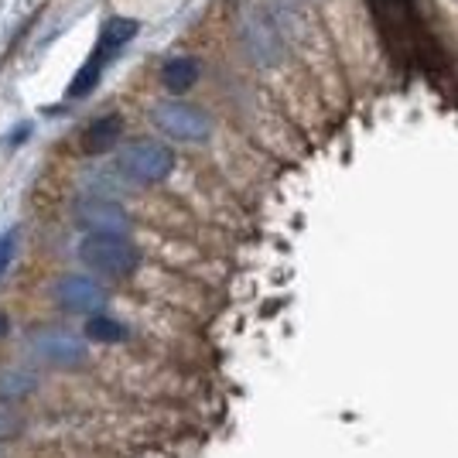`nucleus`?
<instances>
[{"mask_svg":"<svg viewBox=\"0 0 458 458\" xmlns=\"http://www.w3.org/2000/svg\"><path fill=\"white\" fill-rule=\"evenodd\" d=\"M79 257H82V264H89L96 274H106V277H127L140 264L134 243L127 236H114V233H89L79 243Z\"/></svg>","mask_w":458,"mask_h":458,"instance_id":"1","label":"nucleus"},{"mask_svg":"<svg viewBox=\"0 0 458 458\" xmlns=\"http://www.w3.org/2000/svg\"><path fill=\"white\" fill-rule=\"evenodd\" d=\"M120 168L137 182H161L165 174H172L174 154L161 144H151V140H137V144L120 151Z\"/></svg>","mask_w":458,"mask_h":458,"instance_id":"2","label":"nucleus"},{"mask_svg":"<svg viewBox=\"0 0 458 458\" xmlns=\"http://www.w3.org/2000/svg\"><path fill=\"white\" fill-rule=\"evenodd\" d=\"M154 123L174 140H206L209 137V116L189 103H174V99L154 106Z\"/></svg>","mask_w":458,"mask_h":458,"instance_id":"3","label":"nucleus"},{"mask_svg":"<svg viewBox=\"0 0 458 458\" xmlns=\"http://www.w3.org/2000/svg\"><path fill=\"white\" fill-rule=\"evenodd\" d=\"M31 352L52 366H79L86 360V343L62 328H41L31 335Z\"/></svg>","mask_w":458,"mask_h":458,"instance_id":"4","label":"nucleus"},{"mask_svg":"<svg viewBox=\"0 0 458 458\" xmlns=\"http://www.w3.org/2000/svg\"><path fill=\"white\" fill-rule=\"evenodd\" d=\"M55 298L65 311H79V315H99L106 308V291L89 277H79V274H69L58 281Z\"/></svg>","mask_w":458,"mask_h":458,"instance_id":"5","label":"nucleus"},{"mask_svg":"<svg viewBox=\"0 0 458 458\" xmlns=\"http://www.w3.org/2000/svg\"><path fill=\"white\" fill-rule=\"evenodd\" d=\"M76 219H79V226L89 229V233H114V236H123V229L131 226L127 212L120 209L116 202H103V199L79 202Z\"/></svg>","mask_w":458,"mask_h":458,"instance_id":"6","label":"nucleus"},{"mask_svg":"<svg viewBox=\"0 0 458 458\" xmlns=\"http://www.w3.org/2000/svg\"><path fill=\"white\" fill-rule=\"evenodd\" d=\"M137 35V21L131 18H114V21H106V28H103V35H99V48H96V62L103 65L106 58H114L127 41Z\"/></svg>","mask_w":458,"mask_h":458,"instance_id":"7","label":"nucleus"},{"mask_svg":"<svg viewBox=\"0 0 458 458\" xmlns=\"http://www.w3.org/2000/svg\"><path fill=\"white\" fill-rule=\"evenodd\" d=\"M116 140H120V116H99V120H93V127L82 134V148L89 154H103L116 148Z\"/></svg>","mask_w":458,"mask_h":458,"instance_id":"8","label":"nucleus"},{"mask_svg":"<svg viewBox=\"0 0 458 458\" xmlns=\"http://www.w3.org/2000/svg\"><path fill=\"white\" fill-rule=\"evenodd\" d=\"M86 339H93L99 345H114L127 339V328L116 322V318H106V315H93L86 322Z\"/></svg>","mask_w":458,"mask_h":458,"instance_id":"9","label":"nucleus"},{"mask_svg":"<svg viewBox=\"0 0 458 458\" xmlns=\"http://www.w3.org/2000/svg\"><path fill=\"white\" fill-rule=\"evenodd\" d=\"M161 79H165V86H168V89L182 93V89H189L191 82L199 79V65H195L191 58H172V62L165 65Z\"/></svg>","mask_w":458,"mask_h":458,"instance_id":"10","label":"nucleus"},{"mask_svg":"<svg viewBox=\"0 0 458 458\" xmlns=\"http://www.w3.org/2000/svg\"><path fill=\"white\" fill-rule=\"evenodd\" d=\"M35 390V380L28 377V373H0V401H21L24 394H31Z\"/></svg>","mask_w":458,"mask_h":458,"instance_id":"11","label":"nucleus"},{"mask_svg":"<svg viewBox=\"0 0 458 458\" xmlns=\"http://www.w3.org/2000/svg\"><path fill=\"white\" fill-rule=\"evenodd\" d=\"M99 69H103V65H99L96 58H89V62L79 69V76L72 79V86H69V96H76V99H79V96L93 93V86L99 82Z\"/></svg>","mask_w":458,"mask_h":458,"instance_id":"12","label":"nucleus"},{"mask_svg":"<svg viewBox=\"0 0 458 458\" xmlns=\"http://www.w3.org/2000/svg\"><path fill=\"white\" fill-rule=\"evenodd\" d=\"M14 247H18V233H14V229L0 233V274L7 270V264H11V257H14Z\"/></svg>","mask_w":458,"mask_h":458,"instance_id":"13","label":"nucleus"},{"mask_svg":"<svg viewBox=\"0 0 458 458\" xmlns=\"http://www.w3.org/2000/svg\"><path fill=\"white\" fill-rule=\"evenodd\" d=\"M18 431V418L11 414V407L0 401V435H14Z\"/></svg>","mask_w":458,"mask_h":458,"instance_id":"14","label":"nucleus"},{"mask_svg":"<svg viewBox=\"0 0 458 458\" xmlns=\"http://www.w3.org/2000/svg\"><path fill=\"white\" fill-rule=\"evenodd\" d=\"M4 335H7V315L0 311V339H4Z\"/></svg>","mask_w":458,"mask_h":458,"instance_id":"15","label":"nucleus"}]
</instances>
